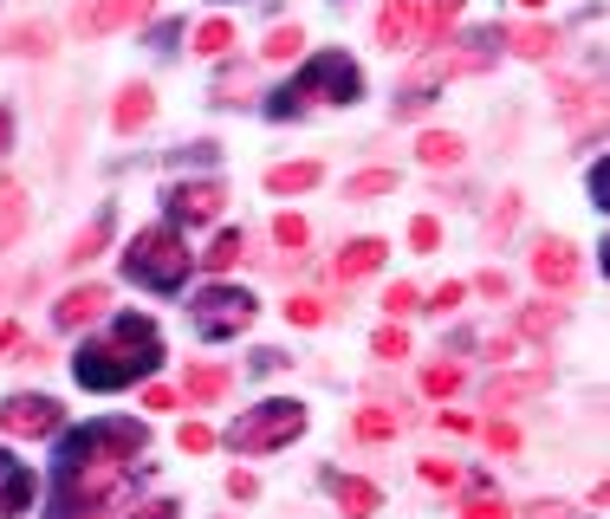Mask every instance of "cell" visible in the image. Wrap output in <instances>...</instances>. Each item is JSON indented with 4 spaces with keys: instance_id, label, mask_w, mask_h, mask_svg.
I'll return each instance as SVG.
<instances>
[{
    "instance_id": "obj_46",
    "label": "cell",
    "mask_w": 610,
    "mask_h": 519,
    "mask_svg": "<svg viewBox=\"0 0 610 519\" xmlns=\"http://www.w3.org/2000/svg\"><path fill=\"white\" fill-rule=\"evenodd\" d=\"M137 519H176V507H169V500H156V507H144Z\"/></svg>"
},
{
    "instance_id": "obj_36",
    "label": "cell",
    "mask_w": 610,
    "mask_h": 519,
    "mask_svg": "<svg viewBox=\"0 0 610 519\" xmlns=\"http://www.w3.org/2000/svg\"><path fill=\"white\" fill-rule=\"evenodd\" d=\"M273 241H279V247H305V222L299 215H279V222H273Z\"/></svg>"
},
{
    "instance_id": "obj_18",
    "label": "cell",
    "mask_w": 610,
    "mask_h": 519,
    "mask_svg": "<svg viewBox=\"0 0 610 519\" xmlns=\"http://www.w3.org/2000/svg\"><path fill=\"white\" fill-rule=\"evenodd\" d=\"M318 176H325L318 163H279V169H267V188L273 195H299V188H312Z\"/></svg>"
},
{
    "instance_id": "obj_5",
    "label": "cell",
    "mask_w": 610,
    "mask_h": 519,
    "mask_svg": "<svg viewBox=\"0 0 610 519\" xmlns=\"http://www.w3.org/2000/svg\"><path fill=\"white\" fill-rule=\"evenodd\" d=\"M299 429H305V403H293V396H279V403L247 409V415H240V422L228 429V448H240V454H260V448L293 442Z\"/></svg>"
},
{
    "instance_id": "obj_20",
    "label": "cell",
    "mask_w": 610,
    "mask_h": 519,
    "mask_svg": "<svg viewBox=\"0 0 610 519\" xmlns=\"http://www.w3.org/2000/svg\"><path fill=\"white\" fill-rule=\"evenodd\" d=\"M20 227H27V195L7 183V188H0V254L13 247V234H20Z\"/></svg>"
},
{
    "instance_id": "obj_49",
    "label": "cell",
    "mask_w": 610,
    "mask_h": 519,
    "mask_svg": "<svg viewBox=\"0 0 610 519\" xmlns=\"http://www.w3.org/2000/svg\"><path fill=\"white\" fill-rule=\"evenodd\" d=\"M527 7H545V0H527Z\"/></svg>"
},
{
    "instance_id": "obj_8",
    "label": "cell",
    "mask_w": 610,
    "mask_h": 519,
    "mask_svg": "<svg viewBox=\"0 0 610 519\" xmlns=\"http://www.w3.org/2000/svg\"><path fill=\"white\" fill-rule=\"evenodd\" d=\"M156 0H78L72 13V33H117V27H137L150 20Z\"/></svg>"
},
{
    "instance_id": "obj_31",
    "label": "cell",
    "mask_w": 610,
    "mask_h": 519,
    "mask_svg": "<svg viewBox=\"0 0 610 519\" xmlns=\"http://www.w3.org/2000/svg\"><path fill=\"white\" fill-rule=\"evenodd\" d=\"M422 390H429V396H455L461 371H455V364H429V371H422Z\"/></svg>"
},
{
    "instance_id": "obj_38",
    "label": "cell",
    "mask_w": 610,
    "mask_h": 519,
    "mask_svg": "<svg viewBox=\"0 0 610 519\" xmlns=\"http://www.w3.org/2000/svg\"><path fill=\"white\" fill-rule=\"evenodd\" d=\"M488 448H494V454H513V448H520V429H513V422H488Z\"/></svg>"
},
{
    "instance_id": "obj_22",
    "label": "cell",
    "mask_w": 610,
    "mask_h": 519,
    "mask_svg": "<svg viewBox=\"0 0 610 519\" xmlns=\"http://www.w3.org/2000/svg\"><path fill=\"white\" fill-rule=\"evenodd\" d=\"M228 383H234V376L222 371V364H195V371H189V396H195V403H215V396H228Z\"/></svg>"
},
{
    "instance_id": "obj_7",
    "label": "cell",
    "mask_w": 610,
    "mask_h": 519,
    "mask_svg": "<svg viewBox=\"0 0 610 519\" xmlns=\"http://www.w3.org/2000/svg\"><path fill=\"white\" fill-rule=\"evenodd\" d=\"M66 409L52 396H7L0 403V435H20V442H39V435H59Z\"/></svg>"
},
{
    "instance_id": "obj_10",
    "label": "cell",
    "mask_w": 610,
    "mask_h": 519,
    "mask_svg": "<svg viewBox=\"0 0 610 519\" xmlns=\"http://www.w3.org/2000/svg\"><path fill=\"white\" fill-rule=\"evenodd\" d=\"M215 208H228V188H222V183L169 188V215H176V222H215Z\"/></svg>"
},
{
    "instance_id": "obj_9",
    "label": "cell",
    "mask_w": 610,
    "mask_h": 519,
    "mask_svg": "<svg viewBox=\"0 0 610 519\" xmlns=\"http://www.w3.org/2000/svg\"><path fill=\"white\" fill-rule=\"evenodd\" d=\"M533 280H539V286H572V280H578V247H572V241L545 234V241L533 247Z\"/></svg>"
},
{
    "instance_id": "obj_3",
    "label": "cell",
    "mask_w": 610,
    "mask_h": 519,
    "mask_svg": "<svg viewBox=\"0 0 610 519\" xmlns=\"http://www.w3.org/2000/svg\"><path fill=\"white\" fill-rule=\"evenodd\" d=\"M357 91H364V72L351 66V52H318L286 91H273L267 111L273 117H305L312 105H357Z\"/></svg>"
},
{
    "instance_id": "obj_2",
    "label": "cell",
    "mask_w": 610,
    "mask_h": 519,
    "mask_svg": "<svg viewBox=\"0 0 610 519\" xmlns=\"http://www.w3.org/2000/svg\"><path fill=\"white\" fill-rule=\"evenodd\" d=\"M156 364H163V332H156L144 312H124V319H111L91 344H78L72 376L85 390H130V383H144Z\"/></svg>"
},
{
    "instance_id": "obj_35",
    "label": "cell",
    "mask_w": 610,
    "mask_h": 519,
    "mask_svg": "<svg viewBox=\"0 0 610 519\" xmlns=\"http://www.w3.org/2000/svg\"><path fill=\"white\" fill-rule=\"evenodd\" d=\"M286 319H293V325H318V319H325V305H318L312 293H299L293 305H286Z\"/></svg>"
},
{
    "instance_id": "obj_48",
    "label": "cell",
    "mask_w": 610,
    "mask_h": 519,
    "mask_svg": "<svg viewBox=\"0 0 610 519\" xmlns=\"http://www.w3.org/2000/svg\"><path fill=\"white\" fill-rule=\"evenodd\" d=\"M7 137H13V117L0 111V149H7Z\"/></svg>"
},
{
    "instance_id": "obj_43",
    "label": "cell",
    "mask_w": 610,
    "mask_h": 519,
    "mask_svg": "<svg viewBox=\"0 0 610 519\" xmlns=\"http://www.w3.org/2000/svg\"><path fill=\"white\" fill-rule=\"evenodd\" d=\"M228 493H234V500H254V493H260V481H254V474H228Z\"/></svg>"
},
{
    "instance_id": "obj_33",
    "label": "cell",
    "mask_w": 610,
    "mask_h": 519,
    "mask_svg": "<svg viewBox=\"0 0 610 519\" xmlns=\"http://www.w3.org/2000/svg\"><path fill=\"white\" fill-rule=\"evenodd\" d=\"M559 312H565V305H533V312H527V319H520V332H527V337L552 332V325H559Z\"/></svg>"
},
{
    "instance_id": "obj_23",
    "label": "cell",
    "mask_w": 610,
    "mask_h": 519,
    "mask_svg": "<svg viewBox=\"0 0 610 519\" xmlns=\"http://www.w3.org/2000/svg\"><path fill=\"white\" fill-rule=\"evenodd\" d=\"M539 390H545V376H500V383H494V390H488V403H494V409H506V403H520V396H539Z\"/></svg>"
},
{
    "instance_id": "obj_29",
    "label": "cell",
    "mask_w": 610,
    "mask_h": 519,
    "mask_svg": "<svg viewBox=\"0 0 610 519\" xmlns=\"http://www.w3.org/2000/svg\"><path fill=\"white\" fill-rule=\"evenodd\" d=\"M299 46H305L299 27H273V33H267V59H273V66H286V59H293Z\"/></svg>"
},
{
    "instance_id": "obj_42",
    "label": "cell",
    "mask_w": 610,
    "mask_h": 519,
    "mask_svg": "<svg viewBox=\"0 0 610 519\" xmlns=\"http://www.w3.org/2000/svg\"><path fill=\"white\" fill-rule=\"evenodd\" d=\"M527 519H572V507H565V500H533Z\"/></svg>"
},
{
    "instance_id": "obj_41",
    "label": "cell",
    "mask_w": 610,
    "mask_h": 519,
    "mask_svg": "<svg viewBox=\"0 0 610 519\" xmlns=\"http://www.w3.org/2000/svg\"><path fill=\"white\" fill-rule=\"evenodd\" d=\"M513 215H520V195H500V215H494V227H488V234H506V227H513Z\"/></svg>"
},
{
    "instance_id": "obj_11",
    "label": "cell",
    "mask_w": 610,
    "mask_h": 519,
    "mask_svg": "<svg viewBox=\"0 0 610 519\" xmlns=\"http://www.w3.org/2000/svg\"><path fill=\"white\" fill-rule=\"evenodd\" d=\"M98 312H111V286H78V293H66L52 305V325H59V332H78V325H91Z\"/></svg>"
},
{
    "instance_id": "obj_26",
    "label": "cell",
    "mask_w": 610,
    "mask_h": 519,
    "mask_svg": "<svg viewBox=\"0 0 610 519\" xmlns=\"http://www.w3.org/2000/svg\"><path fill=\"white\" fill-rule=\"evenodd\" d=\"M416 474H422V487H435V493H455V487H461V468H455V461H435V454L422 461Z\"/></svg>"
},
{
    "instance_id": "obj_28",
    "label": "cell",
    "mask_w": 610,
    "mask_h": 519,
    "mask_svg": "<svg viewBox=\"0 0 610 519\" xmlns=\"http://www.w3.org/2000/svg\"><path fill=\"white\" fill-rule=\"evenodd\" d=\"M234 260H240V234H215V247H208V260H201V266H208V273H228Z\"/></svg>"
},
{
    "instance_id": "obj_37",
    "label": "cell",
    "mask_w": 610,
    "mask_h": 519,
    "mask_svg": "<svg viewBox=\"0 0 610 519\" xmlns=\"http://www.w3.org/2000/svg\"><path fill=\"white\" fill-rule=\"evenodd\" d=\"M403 351H410V332H403V325H383L377 332V358H403Z\"/></svg>"
},
{
    "instance_id": "obj_32",
    "label": "cell",
    "mask_w": 610,
    "mask_h": 519,
    "mask_svg": "<svg viewBox=\"0 0 610 519\" xmlns=\"http://www.w3.org/2000/svg\"><path fill=\"white\" fill-rule=\"evenodd\" d=\"M390 188H396L390 169H364V176H351V195H357V202H364V195H390Z\"/></svg>"
},
{
    "instance_id": "obj_30",
    "label": "cell",
    "mask_w": 610,
    "mask_h": 519,
    "mask_svg": "<svg viewBox=\"0 0 610 519\" xmlns=\"http://www.w3.org/2000/svg\"><path fill=\"white\" fill-rule=\"evenodd\" d=\"M52 46V33L46 27H20V33H7V52H20V59H39Z\"/></svg>"
},
{
    "instance_id": "obj_39",
    "label": "cell",
    "mask_w": 610,
    "mask_h": 519,
    "mask_svg": "<svg viewBox=\"0 0 610 519\" xmlns=\"http://www.w3.org/2000/svg\"><path fill=\"white\" fill-rule=\"evenodd\" d=\"M461 519H506V507H500L494 493H481V500H468V507H461Z\"/></svg>"
},
{
    "instance_id": "obj_34",
    "label": "cell",
    "mask_w": 610,
    "mask_h": 519,
    "mask_svg": "<svg viewBox=\"0 0 610 519\" xmlns=\"http://www.w3.org/2000/svg\"><path fill=\"white\" fill-rule=\"evenodd\" d=\"M176 442L189 448V454H208V448H215V429H208V422H183V435H176Z\"/></svg>"
},
{
    "instance_id": "obj_4",
    "label": "cell",
    "mask_w": 610,
    "mask_h": 519,
    "mask_svg": "<svg viewBox=\"0 0 610 519\" xmlns=\"http://www.w3.org/2000/svg\"><path fill=\"white\" fill-rule=\"evenodd\" d=\"M189 247H183V234L176 227H144L130 247H124V280H137V286H150V293H176L183 280H189Z\"/></svg>"
},
{
    "instance_id": "obj_16",
    "label": "cell",
    "mask_w": 610,
    "mask_h": 519,
    "mask_svg": "<svg viewBox=\"0 0 610 519\" xmlns=\"http://www.w3.org/2000/svg\"><path fill=\"white\" fill-rule=\"evenodd\" d=\"M416 156L429 163V169H455V163H461V137H455V130H422Z\"/></svg>"
},
{
    "instance_id": "obj_17",
    "label": "cell",
    "mask_w": 610,
    "mask_h": 519,
    "mask_svg": "<svg viewBox=\"0 0 610 519\" xmlns=\"http://www.w3.org/2000/svg\"><path fill=\"white\" fill-rule=\"evenodd\" d=\"M410 27H416V0H383V13H377V39L383 46H403Z\"/></svg>"
},
{
    "instance_id": "obj_25",
    "label": "cell",
    "mask_w": 610,
    "mask_h": 519,
    "mask_svg": "<svg viewBox=\"0 0 610 519\" xmlns=\"http://www.w3.org/2000/svg\"><path fill=\"white\" fill-rule=\"evenodd\" d=\"M513 52H527V59H552V46H559V33L552 27H513Z\"/></svg>"
},
{
    "instance_id": "obj_15",
    "label": "cell",
    "mask_w": 610,
    "mask_h": 519,
    "mask_svg": "<svg viewBox=\"0 0 610 519\" xmlns=\"http://www.w3.org/2000/svg\"><path fill=\"white\" fill-rule=\"evenodd\" d=\"M150 85H124V91H117V111H111V124L117 130H144V124H150Z\"/></svg>"
},
{
    "instance_id": "obj_6",
    "label": "cell",
    "mask_w": 610,
    "mask_h": 519,
    "mask_svg": "<svg viewBox=\"0 0 610 519\" xmlns=\"http://www.w3.org/2000/svg\"><path fill=\"white\" fill-rule=\"evenodd\" d=\"M254 293H240V286H208V293L195 298V332L201 337H234L254 325Z\"/></svg>"
},
{
    "instance_id": "obj_45",
    "label": "cell",
    "mask_w": 610,
    "mask_h": 519,
    "mask_svg": "<svg viewBox=\"0 0 610 519\" xmlns=\"http://www.w3.org/2000/svg\"><path fill=\"white\" fill-rule=\"evenodd\" d=\"M461 305V286H435V312H455Z\"/></svg>"
},
{
    "instance_id": "obj_40",
    "label": "cell",
    "mask_w": 610,
    "mask_h": 519,
    "mask_svg": "<svg viewBox=\"0 0 610 519\" xmlns=\"http://www.w3.org/2000/svg\"><path fill=\"white\" fill-rule=\"evenodd\" d=\"M435 241H442V227H435V222H429V215H422V222L410 227V247H416V254H429Z\"/></svg>"
},
{
    "instance_id": "obj_27",
    "label": "cell",
    "mask_w": 610,
    "mask_h": 519,
    "mask_svg": "<svg viewBox=\"0 0 610 519\" xmlns=\"http://www.w3.org/2000/svg\"><path fill=\"white\" fill-rule=\"evenodd\" d=\"M357 435H364V442H390V435H396V409H364V415H357Z\"/></svg>"
},
{
    "instance_id": "obj_1",
    "label": "cell",
    "mask_w": 610,
    "mask_h": 519,
    "mask_svg": "<svg viewBox=\"0 0 610 519\" xmlns=\"http://www.w3.org/2000/svg\"><path fill=\"white\" fill-rule=\"evenodd\" d=\"M150 442L144 422H91V429H72V442L59 448V474H52V519H85L117 507L124 493V461Z\"/></svg>"
},
{
    "instance_id": "obj_12",
    "label": "cell",
    "mask_w": 610,
    "mask_h": 519,
    "mask_svg": "<svg viewBox=\"0 0 610 519\" xmlns=\"http://www.w3.org/2000/svg\"><path fill=\"white\" fill-rule=\"evenodd\" d=\"M27 500H33V468H27L20 454L0 448V519H13Z\"/></svg>"
},
{
    "instance_id": "obj_24",
    "label": "cell",
    "mask_w": 610,
    "mask_h": 519,
    "mask_svg": "<svg viewBox=\"0 0 610 519\" xmlns=\"http://www.w3.org/2000/svg\"><path fill=\"white\" fill-rule=\"evenodd\" d=\"M105 241H111V215H98V222L85 227V234L72 241V254H66V260H72V266H85V260H98V254H105Z\"/></svg>"
},
{
    "instance_id": "obj_14",
    "label": "cell",
    "mask_w": 610,
    "mask_h": 519,
    "mask_svg": "<svg viewBox=\"0 0 610 519\" xmlns=\"http://www.w3.org/2000/svg\"><path fill=\"white\" fill-rule=\"evenodd\" d=\"M332 493H338V507H344V519H371L383 507V493L371 481H351V474H332Z\"/></svg>"
},
{
    "instance_id": "obj_13",
    "label": "cell",
    "mask_w": 610,
    "mask_h": 519,
    "mask_svg": "<svg viewBox=\"0 0 610 519\" xmlns=\"http://www.w3.org/2000/svg\"><path fill=\"white\" fill-rule=\"evenodd\" d=\"M383 260H390V247L377 234H357V241H344V254H338V280H364V273H377Z\"/></svg>"
},
{
    "instance_id": "obj_44",
    "label": "cell",
    "mask_w": 610,
    "mask_h": 519,
    "mask_svg": "<svg viewBox=\"0 0 610 519\" xmlns=\"http://www.w3.org/2000/svg\"><path fill=\"white\" fill-rule=\"evenodd\" d=\"M383 305H390V312H410V305H416V286H390V298H383Z\"/></svg>"
},
{
    "instance_id": "obj_47",
    "label": "cell",
    "mask_w": 610,
    "mask_h": 519,
    "mask_svg": "<svg viewBox=\"0 0 610 519\" xmlns=\"http://www.w3.org/2000/svg\"><path fill=\"white\" fill-rule=\"evenodd\" d=\"M20 344V325H0V351H13Z\"/></svg>"
},
{
    "instance_id": "obj_21",
    "label": "cell",
    "mask_w": 610,
    "mask_h": 519,
    "mask_svg": "<svg viewBox=\"0 0 610 519\" xmlns=\"http://www.w3.org/2000/svg\"><path fill=\"white\" fill-rule=\"evenodd\" d=\"M195 52H201V59L234 52V20H201V27H195Z\"/></svg>"
},
{
    "instance_id": "obj_19",
    "label": "cell",
    "mask_w": 610,
    "mask_h": 519,
    "mask_svg": "<svg viewBox=\"0 0 610 519\" xmlns=\"http://www.w3.org/2000/svg\"><path fill=\"white\" fill-rule=\"evenodd\" d=\"M416 13H422V39L435 46V39L461 20V0H416Z\"/></svg>"
}]
</instances>
